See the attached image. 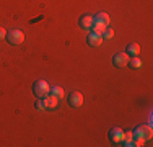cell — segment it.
I'll use <instances>...</instances> for the list:
<instances>
[{
  "mask_svg": "<svg viewBox=\"0 0 153 147\" xmlns=\"http://www.w3.org/2000/svg\"><path fill=\"white\" fill-rule=\"evenodd\" d=\"M67 103L72 108H78V106L83 105V95L80 92H70L67 97Z\"/></svg>",
  "mask_w": 153,
  "mask_h": 147,
  "instance_id": "cell-3",
  "label": "cell"
},
{
  "mask_svg": "<svg viewBox=\"0 0 153 147\" xmlns=\"http://www.w3.org/2000/svg\"><path fill=\"white\" fill-rule=\"evenodd\" d=\"M127 65H129V67H132V69H140L142 67V61L137 56H132V57H129Z\"/></svg>",
  "mask_w": 153,
  "mask_h": 147,
  "instance_id": "cell-13",
  "label": "cell"
},
{
  "mask_svg": "<svg viewBox=\"0 0 153 147\" xmlns=\"http://www.w3.org/2000/svg\"><path fill=\"white\" fill-rule=\"evenodd\" d=\"M5 36H7V29L3 26H0V39H5Z\"/></svg>",
  "mask_w": 153,
  "mask_h": 147,
  "instance_id": "cell-18",
  "label": "cell"
},
{
  "mask_svg": "<svg viewBox=\"0 0 153 147\" xmlns=\"http://www.w3.org/2000/svg\"><path fill=\"white\" fill-rule=\"evenodd\" d=\"M78 25H80V28H82V29H91V26H93V16H91V15H88V13H83L82 16L78 18Z\"/></svg>",
  "mask_w": 153,
  "mask_h": 147,
  "instance_id": "cell-7",
  "label": "cell"
},
{
  "mask_svg": "<svg viewBox=\"0 0 153 147\" xmlns=\"http://www.w3.org/2000/svg\"><path fill=\"white\" fill-rule=\"evenodd\" d=\"M33 93L36 95L38 98H44L46 95L51 93V87L46 80H36L33 83Z\"/></svg>",
  "mask_w": 153,
  "mask_h": 147,
  "instance_id": "cell-1",
  "label": "cell"
},
{
  "mask_svg": "<svg viewBox=\"0 0 153 147\" xmlns=\"http://www.w3.org/2000/svg\"><path fill=\"white\" fill-rule=\"evenodd\" d=\"M127 62H129V56H127L126 52H117L112 57V64H114L116 67H126Z\"/></svg>",
  "mask_w": 153,
  "mask_h": 147,
  "instance_id": "cell-5",
  "label": "cell"
},
{
  "mask_svg": "<svg viewBox=\"0 0 153 147\" xmlns=\"http://www.w3.org/2000/svg\"><path fill=\"white\" fill-rule=\"evenodd\" d=\"M134 134H140V136H143L145 139H150L152 137V129H150V126H137Z\"/></svg>",
  "mask_w": 153,
  "mask_h": 147,
  "instance_id": "cell-11",
  "label": "cell"
},
{
  "mask_svg": "<svg viewBox=\"0 0 153 147\" xmlns=\"http://www.w3.org/2000/svg\"><path fill=\"white\" fill-rule=\"evenodd\" d=\"M36 110H44V105H42L41 98H38V101H36Z\"/></svg>",
  "mask_w": 153,
  "mask_h": 147,
  "instance_id": "cell-17",
  "label": "cell"
},
{
  "mask_svg": "<svg viewBox=\"0 0 153 147\" xmlns=\"http://www.w3.org/2000/svg\"><path fill=\"white\" fill-rule=\"evenodd\" d=\"M132 137H134V132H124V134H122V141H121V144H122V146H126V147L134 146Z\"/></svg>",
  "mask_w": 153,
  "mask_h": 147,
  "instance_id": "cell-12",
  "label": "cell"
},
{
  "mask_svg": "<svg viewBox=\"0 0 153 147\" xmlns=\"http://www.w3.org/2000/svg\"><path fill=\"white\" fill-rule=\"evenodd\" d=\"M5 39H7L10 44L16 46V44H21V43L25 41V33L20 31V29H10V31H7Z\"/></svg>",
  "mask_w": 153,
  "mask_h": 147,
  "instance_id": "cell-2",
  "label": "cell"
},
{
  "mask_svg": "<svg viewBox=\"0 0 153 147\" xmlns=\"http://www.w3.org/2000/svg\"><path fill=\"white\" fill-rule=\"evenodd\" d=\"M41 100H42L44 108H47V110H54V108H57V105H59V98H57L56 95H52V93L46 95L44 98H41Z\"/></svg>",
  "mask_w": 153,
  "mask_h": 147,
  "instance_id": "cell-4",
  "label": "cell"
},
{
  "mask_svg": "<svg viewBox=\"0 0 153 147\" xmlns=\"http://www.w3.org/2000/svg\"><path fill=\"white\" fill-rule=\"evenodd\" d=\"M112 36H114V31H112L111 28H106L103 31V39H111Z\"/></svg>",
  "mask_w": 153,
  "mask_h": 147,
  "instance_id": "cell-16",
  "label": "cell"
},
{
  "mask_svg": "<svg viewBox=\"0 0 153 147\" xmlns=\"http://www.w3.org/2000/svg\"><path fill=\"white\" fill-rule=\"evenodd\" d=\"M51 92H52V95H56L57 98L64 97V90H62V88H60L59 85H54V87H52V90H51Z\"/></svg>",
  "mask_w": 153,
  "mask_h": 147,
  "instance_id": "cell-15",
  "label": "cell"
},
{
  "mask_svg": "<svg viewBox=\"0 0 153 147\" xmlns=\"http://www.w3.org/2000/svg\"><path fill=\"white\" fill-rule=\"evenodd\" d=\"M138 52H140V46H138L137 43H129L126 47V54L127 56H138Z\"/></svg>",
  "mask_w": 153,
  "mask_h": 147,
  "instance_id": "cell-10",
  "label": "cell"
},
{
  "mask_svg": "<svg viewBox=\"0 0 153 147\" xmlns=\"http://www.w3.org/2000/svg\"><path fill=\"white\" fill-rule=\"evenodd\" d=\"M86 43H88L90 46H93V47L101 46V44H103V34H98V33H90Z\"/></svg>",
  "mask_w": 153,
  "mask_h": 147,
  "instance_id": "cell-8",
  "label": "cell"
},
{
  "mask_svg": "<svg viewBox=\"0 0 153 147\" xmlns=\"http://www.w3.org/2000/svg\"><path fill=\"white\" fill-rule=\"evenodd\" d=\"M93 21H96V23H103V25H109V21H111V18H109V15L108 13H104V12H100V13H96L93 16Z\"/></svg>",
  "mask_w": 153,
  "mask_h": 147,
  "instance_id": "cell-9",
  "label": "cell"
},
{
  "mask_svg": "<svg viewBox=\"0 0 153 147\" xmlns=\"http://www.w3.org/2000/svg\"><path fill=\"white\" fill-rule=\"evenodd\" d=\"M108 26L103 23H96V21H93V26H91V33H98V34H103V31L106 29Z\"/></svg>",
  "mask_w": 153,
  "mask_h": 147,
  "instance_id": "cell-14",
  "label": "cell"
},
{
  "mask_svg": "<svg viewBox=\"0 0 153 147\" xmlns=\"http://www.w3.org/2000/svg\"><path fill=\"white\" fill-rule=\"evenodd\" d=\"M122 134H124V131L121 129V128H112V129L109 131L108 137H109V141L114 142V144H121V141H122Z\"/></svg>",
  "mask_w": 153,
  "mask_h": 147,
  "instance_id": "cell-6",
  "label": "cell"
}]
</instances>
